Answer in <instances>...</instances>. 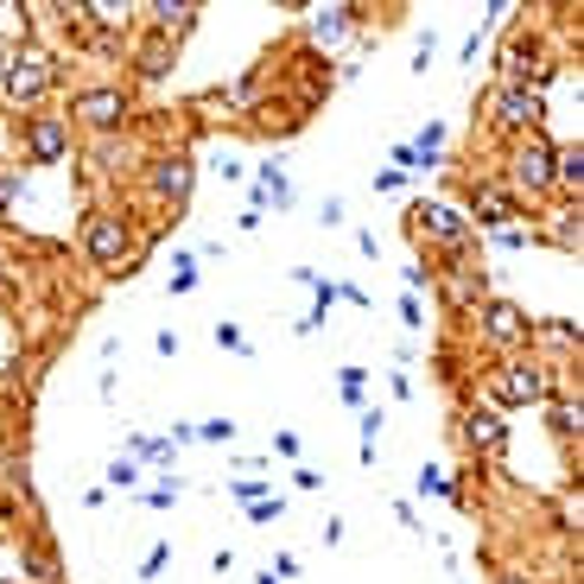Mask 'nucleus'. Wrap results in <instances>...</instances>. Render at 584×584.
<instances>
[{
	"instance_id": "24",
	"label": "nucleus",
	"mask_w": 584,
	"mask_h": 584,
	"mask_svg": "<svg viewBox=\"0 0 584 584\" xmlns=\"http://www.w3.org/2000/svg\"><path fill=\"white\" fill-rule=\"evenodd\" d=\"M7 198H13V178L0 172V203H7Z\"/></svg>"
},
{
	"instance_id": "9",
	"label": "nucleus",
	"mask_w": 584,
	"mask_h": 584,
	"mask_svg": "<svg viewBox=\"0 0 584 584\" xmlns=\"http://www.w3.org/2000/svg\"><path fill=\"white\" fill-rule=\"evenodd\" d=\"M496 394L502 401H546V369H533V362H514V369H502V381H496Z\"/></svg>"
},
{
	"instance_id": "5",
	"label": "nucleus",
	"mask_w": 584,
	"mask_h": 584,
	"mask_svg": "<svg viewBox=\"0 0 584 584\" xmlns=\"http://www.w3.org/2000/svg\"><path fill=\"white\" fill-rule=\"evenodd\" d=\"M514 184L521 191H546L553 184V147L540 134H521V147H514Z\"/></svg>"
},
{
	"instance_id": "2",
	"label": "nucleus",
	"mask_w": 584,
	"mask_h": 584,
	"mask_svg": "<svg viewBox=\"0 0 584 584\" xmlns=\"http://www.w3.org/2000/svg\"><path fill=\"white\" fill-rule=\"evenodd\" d=\"M83 254L96 261V267H121L134 261V229H127V216H115V210H102V216H89V229H83Z\"/></svg>"
},
{
	"instance_id": "18",
	"label": "nucleus",
	"mask_w": 584,
	"mask_h": 584,
	"mask_svg": "<svg viewBox=\"0 0 584 584\" xmlns=\"http://www.w3.org/2000/svg\"><path fill=\"white\" fill-rule=\"evenodd\" d=\"M261 191L274 203H293V191H286V178H279V166H261Z\"/></svg>"
},
{
	"instance_id": "1",
	"label": "nucleus",
	"mask_w": 584,
	"mask_h": 584,
	"mask_svg": "<svg viewBox=\"0 0 584 584\" xmlns=\"http://www.w3.org/2000/svg\"><path fill=\"white\" fill-rule=\"evenodd\" d=\"M57 83V57H51L45 45H20V51H7V71H0V89L13 102H39Z\"/></svg>"
},
{
	"instance_id": "10",
	"label": "nucleus",
	"mask_w": 584,
	"mask_h": 584,
	"mask_svg": "<svg viewBox=\"0 0 584 584\" xmlns=\"http://www.w3.org/2000/svg\"><path fill=\"white\" fill-rule=\"evenodd\" d=\"M147 20H152V32H159V39L172 45V39H184V32L198 25V7H191V0H152Z\"/></svg>"
},
{
	"instance_id": "13",
	"label": "nucleus",
	"mask_w": 584,
	"mask_h": 584,
	"mask_svg": "<svg viewBox=\"0 0 584 584\" xmlns=\"http://www.w3.org/2000/svg\"><path fill=\"white\" fill-rule=\"evenodd\" d=\"M470 210H477V223L508 229V216H514V198H508L502 184H477V191H470Z\"/></svg>"
},
{
	"instance_id": "23",
	"label": "nucleus",
	"mask_w": 584,
	"mask_h": 584,
	"mask_svg": "<svg viewBox=\"0 0 584 584\" xmlns=\"http://www.w3.org/2000/svg\"><path fill=\"white\" fill-rule=\"evenodd\" d=\"M216 343H223V350H248V343H242V330H235V325H216Z\"/></svg>"
},
{
	"instance_id": "14",
	"label": "nucleus",
	"mask_w": 584,
	"mask_h": 584,
	"mask_svg": "<svg viewBox=\"0 0 584 584\" xmlns=\"http://www.w3.org/2000/svg\"><path fill=\"white\" fill-rule=\"evenodd\" d=\"M71 13H83L89 25H108V32H121L134 7H115V0H83V7H71Z\"/></svg>"
},
{
	"instance_id": "20",
	"label": "nucleus",
	"mask_w": 584,
	"mask_h": 584,
	"mask_svg": "<svg viewBox=\"0 0 584 584\" xmlns=\"http://www.w3.org/2000/svg\"><path fill=\"white\" fill-rule=\"evenodd\" d=\"M553 426L565 432V438H572V432L584 426V413H578V406H572V401H559V406H553Z\"/></svg>"
},
{
	"instance_id": "25",
	"label": "nucleus",
	"mask_w": 584,
	"mask_h": 584,
	"mask_svg": "<svg viewBox=\"0 0 584 584\" xmlns=\"http://www.w3.org/2000/svg\"><path fill=\"white\" fill-rule=\"evenodd\" d=\"M0 71H7V51H0Z\"/></svg>"
},
{
	"instance_id": "17",
	"label": "nucleus",
	"mask_w": 584,
	"mask_h": 584,
	"mask_svg": "<svg viewBox=\"0 0 584 584\" xmlns=\"http://www.w3.org/2000/svg\"><path fill=\"white\" fill-rule=\"evenodd\" d=\"M172 71V45H166V39H152L147 51H140V76H166Z\"/></svg>"
},
{
	"instance_id": "12",
	"label": "nucleus",
	"mask_w": 584,
	"mask_h": 584,
	"mask_svg": "<svg viewBox=\"0 0 584 584\" xmlns=\"http://www.w3.org/2000/svg\"><path fill=\"white\" fill-rule=\"evenodd\" d=\"M464 438H470V452H482V457H502L508 452V426L496 420V413H482V406L464 420Z\"/></svg>"
},
{
	"instance_id": "15",
	"label": "nucleus",
	"mask_w": 584,
	"mask_h": 584,
	"mask_svg": "<svg viewBox=\"0 0 584 584\" xmlns=\"http://www.w3.org/2000/svg\"><path fill=\"white\" fill-rule=\"evenodd\" d=\"M553 184H565V191H578V184H584V152L578 147H559L553 152Z\"/></svg>"
},
{
	"instance_id": "3",
	"label": "nucleus",
	"mask_w": 584,
	"mask_h": 584,
	"mask_svg": "<svg viewBox=\"0 0 584 584\" xmlns=\"http://www.w3.org/2000/svg\"><path fill=\"white\" fill-rule=\"evenodd\" d=\"M540 115H546L540 89H496L489 96V121L502 134H540Z\"/></svg>"
},
{
	"instance_id": "11",
	"label": "nucleus",
	"mask_w": 584,
	"mask_h": 584,
	"mask_svg": "<svg viewBox=\"0 0 584 584\" xmlns=\"http://www.w3.org/2000/svg\"><path fill=\"white\" fill-rule=\"evenodd\" d=\"M482 330H489V337H496V343H528V311H521V305H508V299H496L489 305V311H482Z\"/></svg>"
},
{
	"instance_id": "7",
	"label": "nucleus",
	"mask_w": 584,
	"mask_h": 584,
	"mask_svg": "<svg viewBox=\"0 0 584 584\" xmlns=\"http://www.w3.org/2000/svg\"><path fill=\"white\" fill-rule=\"evenodd\" d=\"M147 184H152V198H166V203H184L191 198V159H152V172H147Z\"/></svg>"
},
{
	"instance_id": "22",
	"label": "nucleus",
	"mask_w": 584,
	"mask_h": 584,
	"mask_svg": "<svg viewBox=\"0 0 584 584\" xmlns=\"http://www.w3.org/2000/svg\"><path fill=\"white\" fill-rule=\"evenodd\" d=\"M553 242H559V248H578V223H572V216H559V223H553Z\"/></svg>"
},
{
	"instance_id": "4",
	"label": "nucleus",
	"mask_w": 584,
	"mask_h": 584,
	"mask_svg": "<svg viewBox=\"0 0 584 584\" xmlns=\"http://www.w3.org/2000/svg\"><path fill=\"white\" fill-rule=\"evenodd\" d=\"M71 115L83 127H102V134H108V127L127 121V89H83V96L71 102Z\"/></svg>"
},
{
	"instance_id": "8",
	"label": "nucleus",
	"mask_w": 584,
	"mask_h": 584,
	"mask_svg": "<svg viewBox=\"0 0 584 584\" xmlns=\"http://www.w3.org/2000/svg\"><path fill=\"white\" fill-rule=\"evenodd\" d=\"M413 216H420V229H426V235H438V242H452V248H464V242H470V223L457 216L452 203H420Z\"/></svg>"
},
{
	"instance_id": "16",
	"label": "nucleus",
	"mask_w": 584,
	"mask_h": 584,
	"mask_svg": "<svg viewBox=\"0 0 584 584\" xmlns=\"http://www.w3.org/2000/svg\"><path fill=\"white\" fill-rule=\"evenodd\" d=\"M350 20H355V7H318V20H311V32H318V39H343V32H350Z\"/></svg>"
},
{
	"instance_id": "6",
	"label": "nucleus",
	"mask_w": 584,
	"mask_h": 584,
	"mask_svg": "<svg viewBox=\"0 0 584 584\" xmlns=\"http://www.w3.org/2000/svg\"><path fill=\"white\" fill-rule=\"evenodd\" d=\"M25 152H32L39 166H57V159L71 152V127L57 121V115H32V127H25Z\"/></svg>"
},
{
	"instance_id": "21",
	"label": "nucleus",
	"mask_w": 584,
	"mask_h": 584,
	"mask_svg": "<svg viewBox=\"0 0 584 584\" xmlns=\"http://www.w3.org/2000/svg\"><path fill=\"white\" fill-rule=\"evenodd\" d=\"M134 477H140V464H134V457H115V464H108V482H115V489H127Z\"/></svg>"
},
{
	"instance_id": "19",
	"label": "nucleus",
	"mask_w": 584,
	"mask_h": 584,
	"mask_svg": "<svg viewBox=\"0 0 584 584\" xmlns=\"http://www.w3.org/2000/svg\"><path fill=\"white\" fill-rule=\"evenodd\" d=\"M452 299H457V305L482 299V274H457V279H452Z\"/></svg>"
}]
</instances>
